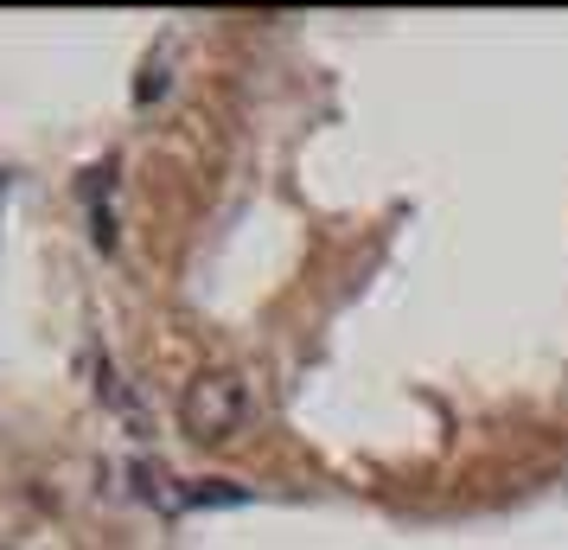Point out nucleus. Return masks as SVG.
I'll return each mask as SVG.
<instances>
[{
	"label": "nucleus",
	"mask_w": 568,
	"mask_h": 550,
	"mask_svg": "<svg viewBox=\"0 0 568 550\" xmlns=\"http://www.w3.org/2000/svg\"><path fill=\"white\" fill-rule=\"evenodd\" d=\"M256 417V391H250V378L243 371H199L192 384L180 391V422L192 442H236L243 436V422Z\"/></svg>",
	"instance_id": "nucleus-1"
},
{
	"label": "nucleus",
	"mask_w": 568,
	"mask_h": 550,
	"mask_svg": "<svg viewBox=\"0 0 568 550\" xmlns=\"http://www.w3.org/2000/svg\"><path fill=\"white\" fill-rule=\"evenodd\" d=\"M0 192H7V180H0Z\"/></svg>",
	"instance_id": "nucleus-2"
}]
</instances>
